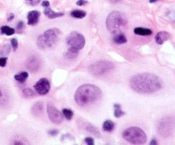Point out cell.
<instances>
[{
  "instance_id": "5",
  "label": "cell",
  "mask_w": 175,
  "mask_h": 145,
  "mask_svg": "<svg viewBox=\"0 0 175 145\" xmlns=\"http://www.w3.org/2000/svg\"><path fill=\"white\" fill-rule=\"evenodd\" d=\"M123 137L126 141L132 144H143L147 141L145 132L137 126H131L125 130L123 132Z\"/></svg>"
},
{
  "instance_id": "36",
  "label": "cell",
  "mask_w": 175,
  "mask_h": 145,
  "mask_svg": "<svg viewBox=\"0 0 175 145\" xmlns=\"http://www.w3.org/2000/svg\"><path fill=\"white\" fill-rule=\"evenodd\" d=\"M42 6H43V7H45V8L50 7V2L47 1V0H44V1H43V3H42Z\"/></svg>"
},
{
  "instance_id": "8",
  "label": "cell",
  "mask_w": 175,
  "mask_h": 145,
  "mask_svg": "<svg viewBox=\"0 0 175 145\" xmlns=\"http://www.w3.org/2000/svg\"><path fill=\"white\" fill-rule=\"evenodd\" d=\"M67 44H68L69 48H72L76 51H80L85 46L86 39L80 32H72L67 38Z\"/></svg>"
},
{
  "instance_id": "30",
  "label": "cell",
  "mask_w": 175,
  "mask_h": 145,
  "mask_svg": "<svg viewBox=\"0 0 175 145\" xmlns=\"http://www.w3.org/2000/svg\"><path fill=\"white\" fill-rule=\"evenodd\" d=\"M11 45L14 51H16V50H17V48H18V41H17V39H11Z\"/></svg>"
},
{
  "instance_id": "15",
  "label": "cell",
  "mask_w": 175,
  "mask_h": 145,
  "mask_svg": "<svg viewBox=\"0 0 175 145\" xmlns=\"http://www.w3.org/2000/svg\"><path fill=\"white\" fill-rule=\"evenodd\" d=\"M114 42L116 44H125L127 43V37L124 35L122 32H116V35L114 37Z\"/></svg>"
},
{
  "instance_id": "13",
  "label": "cell",
  "mask_w": 175,
  "mask_h": 145,
  "mask_svg": "<svg viewBox=\"0 0 175 145\" xmlns=\"http://www.w3.org/2000/svg\"><path fill=\"white\" fill-rule=\"evenodd\" d=\"M155 41L158 44H164L167 40L170 39V34L167 32L162 31L159 32L156 35H155Z\"/></svg>"
},
{
  "instance_id": "14",
  "label": "cell",
  "mask_w": 175,
  "mask_h": 145,
  "mask_svg": "<svg viewBox=\"0 0 175 145\" xmlns=\"http://www.w3.org/2000/svg\"><path fill=\"white\" fill-rule=\"evenodd\" d=\"M44 14L45 16L49 17L50 19H55V18H57V17H60V16H63V13H60V12H55L52 10L51 9L50 7H47L45 8L44 11Z\"/></svg>"
},
{
  "instance_id": "1",
  "label": "cell",
  "mask_w": 175,
  "mask_h": 145,
  "mask_svg": "<svg viewBox=\"0 0 175 145\" xmlns=\"http://www.w3.org/2000/svg\"><path fill=\"white\" fill-rule=\"evenodd\" d=\"M130 86L138 93L149 94L156 92L162 88L159 77L153 74L142 73L132 76L130 79Z\"/></svg>"
},
{
  "instance_id": "6",
  "label": "cell",
  "mask_w": 175,
  "mask_h": 145,
  "mask_svg": "<svg viewBox=\"0 0 175 145\" xmlns=\"http://www.w3.org/2000/svg\"><path fill=\"white\" fill-rule=\"evenodd\" d=\"M114 68H115V65L111 62L100 61V62H97V63L92 64L88 69L92 74L99 76V75L107 74L109 71L113 70Z\"/></svg>"
},
{
  "instance_id": "23",
  "label": "cell",
  "mask_w": 175,
  "mask_h": 145,
  "mask_svg": "<svg viewBox=\"0 0 175 145\" xmlns=\"http://www.w3.org/2000/svg\"><path fill=\"white\" fill-rule=\"evenodd\" d=\"M114 108H115V112H114V115L116 118H120L121 116H123L125 113L121 110V106L120 105L119 103H115L114 104Z\"/></svg>"
},
{
  "instance_id": "16",
  "label": "cell",
  "mask_w": 175,
  "mask_h": 145,
  "mask_svg": "<svg viewBox=\"0 0 175 145\" xmlns=\"http://www.w3.org/2000/svg\"><path fill=\"white\" fill-rule=\"evenodd\" d=\"M134 33L138 34V35H142V36H148L152 34V31L149 28H134Z\"/></svg>"
},
{
  "instance_id": "38",
  "label": "cell",
  "mask_w": 175,
  "mask_h": 145,
  "mask_svg": "<svg viewBox=\"0 0 175 145\" xmlns=\"http://www.w3.org/2000/svg\"><path fill=\"white\" fill-rule=\"evenodd\" d=\"M150 144L151 145H154V144H157V142H156V140L155 139H153L151 142H150Z\"/></svg>"
},
{
  "instance_id": "28",
  "label": "cell",
  "mask_w": 175,
  "mask_h": 145,
  "mask_svg": "<svg viewBox=\"0 0 175 145\" xmlns=\"http://www.w3.org/2000/svg\"><path fill=\"white\" fill-rule=\"evenodd\" d=\"M23 96L26 97H31L33 96V91L29 88H26L23 90Z\"/></svg>"
},
{
  "instance_id": "25",
  "label": "cell",
  "mask_w": 175,
  "mask_h": 145,
  "mask_svg": "<svg viewBox=\"0 0 175 145\" xmlns=\"http://www.w3.org/2000/svg\"><path fill=\"white\" fill-rule=\"evenodd\" d=\"M86 130L89 132L90 133L93 134V135H96L97 137H99V131L96 128L95 126H92L91 124H87L86 126Z\"/></svg>"
},
{
  "instance_id": "41",
  "label": "cell",
  "mask_w": 175,
  "mask_h": 145,
  "mask_svg": "<svg viewBox=\"0 0 175 145\" xmlns=\"http://www.w3.org/2000/svg\"><path fill=\"white\" fill-rule=\"evenodd\" d=\"M118 1H120V0H111L112 3H116V2H118Z\"/></svg>"
},
{
  "instance_id": "20",
  "label": "cell",
  "mask_w": 175,
  "mask_h": 145,
  "mask_svg": "<svg viewBox=\"0 0 175 145\" xmlns=\"http://www.w3.org/2000/svg\"><path fill=\"white\" fill-rule=\"evenodd\" d=\"M43 103L42 102H36L35 104L32 106V112L33 114H40L42 113V110H43Z\"/></svg>"
},
{
  "instance_id": "9",
  "label": "cell",
  "mask_w": 175,
  "mask_h": 145,
  "mask_svg": "<svg viewBox=\"0 0 175 145\" xmlns=\"http://www.w3.org/2000/svg\"><path fill=\"white\" fill-rule=\"evenodd\" d=\"M47 114L48 116H49V119L54 124L59 125L63 121L64 116L63 113H61L56 107L51 104V103H49L47 105Z\"/></svg>"
},
{
  "instance_id": "7",
  "label": "cell",
  "mask_w": 175,
  "mask_h": 145,
  "mask_svg": "<svg viewBox=\"0 0 175 145\" xmlns=\"http://www.w3.org/2000/svg\"><path fill=\"white\" fill-rule=\"evenodd\" d=\"M175 128V121L171 117H165L158 123V132L162 137H169L173 132Z\"/></svg>"
},
{
  "instance_id": "29",
  "label": "cell",
  "mask_w": 175,
  "mask_h": 145,
  "mask_svg": "<svg viewBox=\"0 0 175 145\" xmlns=\"http://www.w3.org/2000/svg\"><path fill=\"white\" fill-rule=\"evenodd\" d=\"M26 1V4L28 5H31V6H35L37 4H40V0H25Z\"/></svg>"
},
{
  "instance_id": "21",
  "label": "cell",
  "mask_w": 175,
  "mask_h": 145,
  "mask_svg": "<svg viewBox=\"0 0 175 145\" xmlns=\"http://www.w3.org/2000/svg\"><path fill=\"white\" fill-rule=\"evenodd\" d=\"M78 54H79V51L74 50V49H72V48H68V51H67L66 54H65V56L68 59L73 60V59H75L76 57H77Z\"/></svg>"
},
{
  "instance_id": "27",
  "label": "cell",
  "mask_w": 175,
  "mask_h": 145,
  "mask_svg": "<svg viewBox=\"0 0 175 145\" xmlns=\"http://www.w3.org/2000/svg\"><path fill=\"white\" fill-rule=\"evenodd\" d=\"M10 44H4L3 48L1 49V51H0V55H7L10 53Z\"/></svg>"
},
{
  "instance_id": "19",
  "label": "cell",
  "mask_w": 175,
  "mask_h": 145,
  "mask_svg": "<svg viewBox=\"0 0 175 145\" xmlns=\"http://www.w3.org/2000/svg\"><path fill=\"white\" fill-rule=\"evenodd\" d=\"M28 78V73L27 72H21L20 74L15 75V79L16 81L20 83H24L26 82V80Z\"/></svg>"
},
{
  "instance_id": "39",
  "label": "cell",
  "mask_w": 175,
  "mask_h": 145,
  "mask_svg": "<svg viewBox=\"0 0 175 145\" xmlns=\"http://www.w3.org/2000/svg\"><path fill=\"white\" fill-rule=\"evenodd\" d=\"M13 19H14V15H13V14H11V15L10 16V17L8 18V21H11V20H13Z\"/></svg>"
},
{
  "instance_id": "11",
  "label": "cell",
  "mask_w": 175,
  "mask_h": 145,
  "mask_svg": "<svg viewBox=\"0 0 175 145\" xmlns=\"http://www.w3.org/2000/svg\"><path fill=\"white\" fill-rule=\"evenodd\" d=\"M27 67L30 72H32V73L37 72L40 67V63L39 58L34 56V55L29 57L27 61Z\"/></svg>"
},
{
  "instance_id": "17",
  "label": "cell",
  "mask_w": 175,
  "mask_h": 145,
  "mask_svg": "<svg viewBox=\"0 0 175 145\" xmlns=\"http://www.w3.org/2000/svg\"><path fill=\"white\" fill-rule=\"evenodd\" d=\"M103 129H104V132H112L113 130L115 129V123L110 120H105L103 124Z\"/></svg>"
},
{
  "instance_id": "10",
  "label": "cell",
  "mask_w": 175,
  "mask_h": 145,
  "mask_svg": "<svg viewBox=\"0 0 175 145\" xmlns=\"http://www.w3.org/2000/svg\"><path fill=\"white\" fill-rule=\"evenodd\" d=\"M34 90L40 95H46L51 90V84L49 82L47 78H40L38 82L34 85Z\"/></svg>"
},
{
  "instance_id": "26",
  "label": "cell",
  "mask_w": 175,
  "mask_h": 145,
  "mask_svg": "<svg viewBox=\"0 0 175 145\" xmlns=\"http://www.w3.org/2000/svg\"><path fill=\"white\" fill-rule=\"evenodd\" d=\"M62 113L63 114L64 117L66 118L67 120H72V118L74 116V112L71 109H63Z\"/></svg>"
},
{
  "instance_id": "2",
  "label": "cell",
  "mask_w": 175,
  "mask_h": 145,
  "mask_svg": "<svg viewBox=\"0 0 175 145\" xmlns=\"http://www.w3.org/2000/svg\"><path fill=\"white\" fill-rule=\"evenodd\" d=\"M101 97L102 91L98 87L91 84H86L77 89L74 100L79 106L85 107L97 102Z\"/></svg>"
},
{
  "instance_id": "3",
  "label": "cell",
  "mask_w": 175,
  "mask_h": 145,
  "mask_svg": "<svg viewBox=\"0 0 175 145\" xmlns=\"http://www.w3.org/2000/svg\"><path fill=\"white\" fill-rule=\"evenodd\" d=\"M61 31L57 28H51L44 32L37 39L38 47L41 50H45L53 47L58 41Z\"/></svg>"
},
{
  "instance_id": "33",
  "label": "cell",
  "mask_w": 175,
  "mask_h": 145,
  "mask_svg": "<svg viewBox=\"0 0 175 145\" xmlns=\"http://www.w3.org/2000/svg\"><path fill=\"white\" fill-rule=\"evenodd\" d=\"M88 2L87 1H86V0H79V1H77V3L76 4L78 5V6H83L85 4H87Z\"/></svg>"
},
{
  "instance_id": "35",
  "label": "cell",
  "mask_w": 175,
  "mask_h": 145,
  "mask_svg": "<svg viewBox=\"0 0 175 145\" xmlns=\"http://www.w3.org/2000/svg\"><path fill=\"white\" fill-rule=\"evenodd\" d=\"M58 131L57 130H51V131H49V132L48 133L50 134L51 136H56V135H57L58 134Z\"/></svg>"
},
{
  "instance_id": "4",
  "label": "cell",
  "mask_w": 175,
  "mask_h": 145,
  "mask_svg": "<svg viewBox=\"0 0 175 145\" xmlns=\"http://www.w3.org/2000/svg\"><path fill=\"white\" fill-rule=\"evenodd\" d=\"M127 17L124 14L119 11H113L106 19V27L110 32L116 33L127 25Z\"/></svg>"
},
{
  "instance_id": "12",
  "label": "cell",
  "mask_w": 175,
  "mask_h": 145,
  "mask_svg": "<svg viewBox=\"0 0 175 145\" xmlns=\"http://www.w3.org/2000/svg\"><path fill=\"white\" fill-rule=\"evenodd\" d=\"M40 13L38 10H32L28 14V24L30 26H34L39 22Z\"/></svg>"
},
{
  "instance_id": "34",
  "label": "cell",
  "mask_w": 175,
  "mask_h": 145,
  "mask_svg": "<svg viewBox=\"0 0 175 145\" xmlns=\"http://www.w3.org/2000/svg\"><path fill=\"white\" fill-rule=\"evenodd\" d=\"M24 27H25V25H24L23 21H20V22H18V24H17V30H19V31L22 30Z\"/></svg>"
},
{
  "instance_id": "37",
  "label": "cell",
  "mask_w": 175,
  "mask_h": 145,
  "mask_svg": "<svg viewBox=\"0 0 175 145\" xmlns=\"http://www.w3.org/2000/svg\"><path fill=\"white\" fill-rule=\"evenodd\" d=\"M13 144H25V143L22 142H13Z\"/></svg>"
},
{
  "instance_id": "18",
  "label": "cell",
  "mask_w": 175,
  "mask_h": 145,
  "mask_svg": "<svg viewBox=\"0 0 175 145\" xmlns=\"http://www.w3.org/2000/svg\"><path fill=\"white\" fill-rule=\"evenodd\" d=\"M8 98L9 96L7 90H5L4 87L0 86V105H2V104H4L7 102Z\"/></svg>"
},
{
  "instance_id": "24",
  "label": "cell",
  "mask_w": 175,
  "mask_h": 145,
  "mask_svg": "<svg viewBox=\"0 0 175 145\" xmlns=\"http://www.w3.org/2000/svg\"><path fill=\"white\" fill-rule=\"evenodd\" d=\"M1 32L4 33V34H6V35L10 36L15 33V29L12 28H10L8 26H3L1 28Z\"/></svg>"
},
{
  "instance_id": "31",
  "label": "cell",
  "mask_w": 175,
  "mask_h": 145,
  "mask_svg": "<svg viewBox=\"0 0 175 145\" xmlns=\"http://www.w3.org/2000/svg\"><path fill=\"white\" fill-rule=\"evenodd\" d=\"M85 142H86V143L89 145L94 144V139H93L92 137H86V138H85Z\"/></svg>"
},
{
  "instance_id": "22",
  "label": "cell",
  "mask_w": 175,
  "mask_h": 145,
  "mask_svg": "<svg viewBox=\"0 0 175 145\" xmlns=\"http://www.w3.org/2000/svg\"><path fill=\"white\" fill-rule=\"evenodd\" d=\"M70 15L74 18H76V19H82V18H84L85 16H86V12L84 11V10H73Z\"/></svg>"
},
{
  "instance_id": "40",
  "label": "cell",
  "mask_w": 175,
  "mask_h": 145,
  "mask_svg": "<svg viewBox=\"0 0 175 145\" xmlns=\"http://www.w3.org/2000/svg\"><path fill=\"white\" fill-rule=\"evenodd\" d=\"M157 1H159V0H150V3L153 4V3H155V2H157Z\"/></svg>"
},
{
  "instance_id": "32",
  "label": "cell",
  "mask_w": 175,
  "mask_h": 145,
  "mask_svg": "<svg viewBox=\"0 0 175 145\" xmlns=\"http://www.w3.org/2000/svg\"><path fill=\"white\" fill-rule=\"evenodd\" d=\"M7 63V58L6 57H0V67H5Z\"/></svg>"
}]
</instances>
